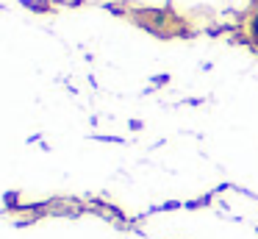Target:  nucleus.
<instances>
[{
	"mask_svg": "<svg viewBox=\"0 0 258 239\" xmlns=\"http://www.w3.org/2000/svg\"><path fill=\"white\" fill-rule=\"evenodd\" d=\"M128 3H134V6H139V9H164V6L169 3V0H128Z\"/></svg>",
	"mask_w": 258,
	"mask_h": 239,
	"instance_id": "nucleus-2",
	"label": "nucleus"
},
{
	"mask_svg": "<svg viewBox=\"0 0 258 239\" xmlns=\"http://www.w3.org/2000/svg\"><path fill=\"white\" fill-rule=\"evenodd\" d=\"M252 3H255V0H225L230 14H247V11L252 9Z\"/></svg>",
	"mask_w": 258,
	"mask_h": 239,
	"instance_id": "nucleus-1",
	"label": "nucleus"
}]
</instances>
